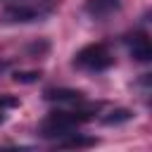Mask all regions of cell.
I'll return each instance as SVG.
<instances>
[{"label":"cell","instance_id":"obj_4","mask_svg":"<svg viewBox=\"0 0 152 152\" xmlns=\"http://www.w3.org/2000/svg\"><path fill=\"white\" fill-rule=\"evenodd\" d=\"M126 45H128V52L133 59L138 62H150L152 59V45H150V38L142 33V31H135L126 38Z\"/></svg>","mask_w":152,"mask_h":152},{"label":"cell","instance_id":"obj_9","mask_svg":"<svg viewBox=\"0 0 152 152\" xmlns=\"http://www.w3.org/2000/svg\"><path fill=\"white\" fill-rule=\"evenodd\" d=\"M17 104H19V100L14 95H0V112L10 109V107H17Z\"/></svg>","mask_w":152,"mask_h":152},{"label":"cell","instance_id":"obj_11","mask_svg":"<svg viewBox=\"0 0 152 152\" xmlns=\"http://www.w3.org/2000/svg\"><path fill=\"white\" fill-rule=\"evenodd\" d=\"M2 121H5V114H2V112H0V124H2Z\"/></svg>","mask_w":152,"mask_h":152},{"label":"cell","instance_id":"obj_3","mask_svg":"<svg viewBox=\"0 0 152 152\" xmlns=\"http://www.w3.org/2000/svg\"><path fill=\"white\" fill-rule=\"evenodd\" d=\"M50 7H26V5H12V7H5L2 12V21L5 24H26V21H36L40 19Z\"/></svg>","mask_w":152,"mask_h":152},{"label":"cell","instance_id":"obj_1","mask_svg":"<svg viewBox=\"0 0 152 152\" xmlns=\"http://www.w3.org/2000/svg\"><path fill=\"white\" fill-rule=\"evenodd\" d=\"M93 114L90 112H50L43 124H40V135L43 138H64L71 135L81 124H86Z\"/></svg>","mask_w":152,"mask_h":152},{"label":"cell","instance_id":"obj_8","mask_svg":"<svg viewBox=\"0 0 152 152\" xmlns=\"http://www.w3.org/2000/svg\"><path fill=\"white\" fill-rule=\"evenodd\" d=\"M133 114L128 112V109H116V112H112V116H104V124H121V121H128Z\"/></svg>","mask_w":152,"mask_h":152},{"label":"cell","instance_id":"obj_2","mask_svg":"<svg viewBox=\"0 0 152 152\" xmlns=\"http://www.w3.org/2000/svg\"><path fill=\"white\" fill-rule=\"evenodd\" d=\"M74 64L81 69H88V71H104L114 64V57L104 43H90L76 52Z\"/></svg>","mask_w":152,"mask_h":152},{"label":"cell","instance_id":"obj_6","mask_svg":"<svg viewBox=\"0 0 152 152\" xmlns=\"http://www.w3.org/2000/svg\"><path fill=\"white\" fill-rule=\"evenodd\" d=\"M116 7H119V0H88V5H86V10L95 17H104V14L114 12Z\"/></svg>","mask_w":152,"mask_h":152},{"label":"cell","instance_id":"obj_5","mask_svg":"<svg viewBox=\"0 0 152 152\" xmlns=\"http://www.w3.org/2000/svg\"><path fill=\"white\" fill-rule=\"evenodd\" d=\"M45 100H50V102H81L83 93L74 90V88H50V90H45Z\"/></svg>","mask_w":152,"mask_h":152},{"label":"cell","instance_id":"obj_10","mask_svg":"<svg viewBox=\"0 0 152 152\" xmlns=\"http://www.w3.org/2000/svg\"><path fill=\"white\" fill-rule=\"evenodd\" d=\"M38 78V74L36 71H26V74H14V81H19V83H31V81H36Z\"/></svg>","mask_w":152,"mask_h":152},{"label":"cell","instance_id":"obj_7","mask_svg":"<svg viewBox=\"0 0 152 152\" xmlns=\"http://www.w3.org/2000/svg\"><path fill=\"white\" fill-rule=\"evenodd\" d=\"M93 145H97V140L95 138H83V135H74V138L64 135V140L59 142V147H93Z\"/></svg>","mask_w":152,"mask_h":152}]
</instances>
